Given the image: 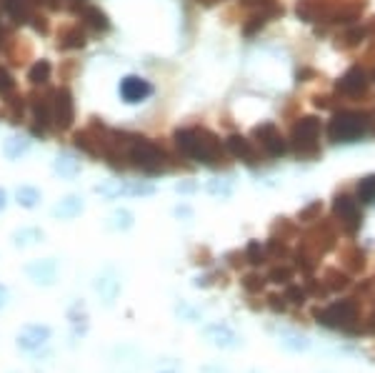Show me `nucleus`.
Listing matches in <instances>:
<instances>
[{"label": "nucleus", "instance_id": "1", "mask_svg": "<svg viewBox=\"0 0 375 373\" xmlns=\"http://www.w3.org/2000/svg\"><path fill=\"white\" fill-rule=\"evenodd\" d=\"M173 140L178 151L195 163L218 166L225 158V148L220 146V140L205 128H181V131H175Z\"/></svg>", "mask_w": 375, "mask_h": 373}, {"label": "nucleus", "instance_id": "2", "mask_svg": "<svg viewBox=\"0 0 375 373\" xmlns=\"http://www.w3.org/2000/svg\"><path fill=\"white\" fill-rule=\"evenodd\" d=\"M370 131V118L361 110H340L328 123V138L333 143H353Z\"/></svg>", "mask_w": 375, "mask_h": 373}, {"label": "nucleus", "instance_id": "3", "mask_svg": "<svg viewBox=\"0 0 375 373\" xmlns=\"http://www.w3.org/2000/svg\"><path fill=\"white\" fill-rule=\"evenodd\" d=\"M313 318H315L318 326L333 331H353L355 323H358V303L353 298H343V300H333L328 306L315 308L313 311Z\"/></svg>", "mask_w": 375, "mask_h": 373}, {"label": "nucleus", "instance_id": "4", "mask_svg": "<svg viewBox=\"0 0 375 373\" xmlns=\"http://www.w3.org/2000/svg\"><path fill=\"white\" fill-rule=\"evenodd\" d=\"M128 161L143 173H163L168 168V153L148 138H133L128 146Z\"/></svg>", "mask_w": 375, "mask_h": 373}, {"label": "nucleus", "instance_id": "5", "mask_svg": "<svg viewBox=\"0 0 375 373\" xmlns=\"http://www.w3.org/2000/svg\"><path fill=\"white\" fill-rule=\"evenodd\" d=\"M320 120L315 116H305L300 118L296 125H293V133H290V143L296 148V153L300 158H315L320 153Z\"/></svg>", "mask_w": 375, "mask_h": 373}, {"label": "nucleus", "instance_id": "6", "mask_svg": "<svg viewBox=\"0 0 375 373\" xmlns=\"http://www.w3.org/2000/svg\"><path fill=\"white\" fill-rule=\"evenodd\" d=\"M333 213H335V218L340 220V226L346 228L348 233L361 231L363 213H361V205H358V201H355L353 196H348V193H338L335 201H333Z\"/></svg>", "mask_w": 375, "mask_h": 373}, {"label": "nucleus", "instance_id": "7", "mask_svg": "<svg viewBox=\"0 0 375 373\" xmlns=\"http://www.w3.org/2000/svg\"><path fill=\"white\" fill-rule=\"evenodd\" d=\"M51 113H53V125L65 131L70 128L73 120H75V101H73V93L68 88H58L51 93Z\"/></svg>", "mask_w": 375, "mask_h": 373}, {"label": "nucleus", "instance_id": "8", "mask_svg": "<svg viewBox=\"0 0 375 373\" xmlns=\"http://www.w3.org/2000/svg\"><path fill=\"white\" fill-rule=\"evenodd\" d=\"M51 336H53L51 326H45V323H30V326H25V329L18 333V348L25 353H36L51 341Z\"/></svg>", "mask_w": 375, "mask_h": 373}, {"label": "nucleus", "instance_id": "9", "mask_svg": "<svg viewBox=\"0 0 375 373\" xmlns=\"http://www.w3.org/2000/svg\"><path fill=\"white\" fill-rule=\"evenodd\" d=\"M153 90H155L153 88V83L140 78V75H125L123 81H120V86H118L120 98H123L125 103H130V105L148 101V98L153 95Z\"/></svg>", "mask_w": 375, "mask_h": 373}, {"label": "nucleus", "instance_id": "10", "mask_svg": "<svg viewBox=\"0 0 375 373\" xmlns=\"http://www.w3.org/2000/svg\"><path fill=\"white\" fill-rule=\"evenodd\" d=\"M25 276L36 285H53L58 281V261L55 258H38L25 266Z\"/></svg>", "mask_w": 375, "mask_h": 373}, {"label": "nucleus", "instance_id": "11", "mask_svg": "<svg viewBox=\"0 0 375 373\" xmlns=\"http://www.w3.org/2000/svg\"><path fill=\"white\" fill-rule=\"evenodd\" d=\"M255 138L260 140V146L266 148V153L273 155V158H281V155L288 153V140L283 138L281 131H278L273 123L258 125V128H255Z\"/></svg>", "mask_w": 375, "mask_h": 373}, {"label": "nucleus", "instance_id": "12", "mask_svg": "<svg viewBox=\"0 0 375 373\" xmlns=\"http://www.w3.org/2000/svg\"><path fill=\"white\" fill-rule=\"evenodd\" d=\"M203 336H205V341H210V344L216 346V348H225V351L240 346V336L228 323H208V326L203 329Z\"/></svg>", "mask_w": 375, "mask_h": 373}, {"label": "nucleus", "instance_id": "13", "mask_svg": "<svg viewBox=\"0 0 375 373\" xmlns=\"http://www.w3.org/2000/svg\"><path fill=\"white\" fill-rule=\"evenodd\" d=\"M370 81H368V73L363 70V68H350L343 78L338 81V90L340 93L350 95V98H358V95H363L365 90H368Z\"/></svg>", "mask_w": 375, "mask_h": 373}, {"label": "nucleus", "instance_id": "14", "mask_svg": "<svg viewBox=\"0 0 375 373\" xmlns=\"http://www.w3.org/2000/svg\"><path fill=\"white\" fill-rule=\"evenodd\" d=\"M30 116H33V128L36 133H48V128L53 125V113H51V98H33L30 103Z\"/></svg>", "mask_w": 375, "mask_h": 373}, {"label": "nucleus", "instance_id": "15", "mask_svg": "<svg viewBox=\"0 0 375 373\" xmlns=\"http://www.w3.org/2000/svg\"><path fill=\"white\" fill-rule=\"evenodd\" d=\"M83 208H86L83 198L75 196V193H70V196H65L63 201H58V203H55V208H53V218L73 220V218H78L80 213H83Z\"/></svg>", "mask_w": 375, "mask_h": 373}, {"label": "nucleus", "instance_id": "16", "mask_svg": "<svg viewBox=\"0 0 375 373\" xmlns=\"http://www.w3.org/2000/svg\"><path fill=\"white\" fill-rule=\"evenodd\" d=\"M93 285H95V293L101 296V300L105 306H113V303H116L118 293H120V281H118L113 273H103V276H98Z\"/></svg>", "mask_w": 375, "mask_h": 373}, {"label": "nucleus", "instance_id": "17", "mask_svg": "<svg viewBox=\"0 0 375 373\" xmlns=\"http://www.w3.org/2000/svg\"><path fill=\"white\" fill-rule=\"evenodd\" d=\"M0 3H3V10H5L15 23H30L36 18L33 0H0Z\"/></svg>", "mask_w": 375, "mask_h": 373}, {"label": "nucleus", "instance_id": "18", "mask_svg": "<svg viewBox=\"0 0 375 373\" xmlns=\"http://www.w3.org/2000/svg\"><path fill=\"white\" fill-rule=\"evenodd\" d=\"M225 151H228L233 158H240V161H248V163H253V158H255L253 143L246 138V136H238V133L228 136V140H225Z\"/></svg>", "mask_w": 375, "mask_h": 373}, {"label": "nucleus", "instance_id": "19", "mask_svg": "<svg viewBox=\"0 0 375 373\" xmlns=\"http://www.w3.org/2000/svg\"><path fill=\"white\" fill-rule=\"evenodd\" d=\"M53 170H55V176L73 181L75 176H80V158H75L73 153H60L53 163Z\"/></svg>", "mask_w": 375, "mask_h": 373}, {"label": "nucleus", "instance_id": "20", "mask_svg": "<svg viewBox=\"0 0 375 373\" xmlns=\"http://www.w3.org/2000/svg\"><path fill=\"white\" fill-rule=\"evenodd\" d=\"M3 153H5L8 161H21L30 153V138L25 136H10L3 143Z\"/></svg>", "mask_w": 375, "mask_h": 373}, {"label": "nucleus", "instance_id": "21", "mask_svg": "<svg viewBox=\"0 0 375 373\" xmlns=\"http://www.w3.org/2000/svg\"><path fill=\"white\" fill-rule=\"evenodd\" d=\"M278 338H281V346L290 353H303L311 348V341L303 336V333H296V331H278Z\"/></svg>", "mask_w": 375, "mask_h": 373}, {"label": "nucleus", "instance_id": "22", "mask_svg": "<svg viewBox=\"0 0 375 373\" xmlns=\"http://www.w3.org/2000/svg\"><path fill=\"white\" fill-rule=\"evenodd\" d=\"M80 13H83V21H86L88 28L98 30V33H105V30H110L108 15L103 13L101 8H95V5H83V8H80Z\"/></svg>", "mask_w": 375, "mask_h": 373}, {"label": "nucleus", "instance_id": "23", "mask_svg": "<svg viewBox=\"0 0 375 373\" xmlns=\"http://www.w3.org/2000/svg\"><path fill=\"white\" fill-rule=\"evenodd\" d=\"M45 238V233L40 231V228H21V231H15L13 233V246L15 248H30V246H36V243H40Z\"/></svg>", "mask_w": 375, "mask_h": 373}, {"label": "nucleus", "instance_id": "24", "mask_svg": "<svg viewBox=\"0 0 375 373\" xmlns=\"http://www.w3.org/2000/svg\"><path fill=\"white\" fill-rule=\"evenodd\" d=\"M95 193L103 196L105 201H116L120 196H130V183H125V181H105V183L95 185Z\"/></svg>", "mask_w": 375, "mask_h": 373}, {"label": "nucleus", "instance_id": "25", "mask_svg": "<svg viewBox=\"0 0 375 373\" xmlns=\"http://www.w3.org/2000/svg\"><path fill=\"white\" fill-rule=\"evenodd\" d=\"M15 201H18V205L21 208H38L40 205V201H43V193L36 188V185H21V188L15 190Z\"/></svg>", "mask_w": 375, "mask_h": 373}, {"label": "nucleus", "instance_id": "26", "mask_svg": "<svg viewBox=\"0 0 375 373\" xmlns=\"http://www.w3.org/2000/svg\"><path fill=\"white\" fill-rule=\"evenodd\" d=\"M133 223H135V218H133V213H130L128 208H116L108 218V226L113 228V231H130Z\"/></svg>", "mask_w": 375, "mask_h": 373}, {"label": "nucleus", "instance_id": "27", "mask_svg": "<svg viewBox=\"0 0 375 373\" xmlns=\"http://www.w3.org/2000/svg\"><path fill=\"white\" fill-rule=\"evenodd\" d=\"M51 73H53V66H51V63H48V60H38L36 66H30L28 81L33 83V86H43V83L51 81Z\"/></svg>", "mask_w": 375, "mask_h": 373}, {"label": "nucleus", "instance_id": "28", "mask_svg": "<svg viewBox=\"0 0 375 373\" xmlns=\"http://www.w3.org/2000/svg\"><path fill=\"white\" fill-rule=\"evenodd\" d=\"M58 45L63 48V51H75V48H83V45H86V33H83L80 28L65 30L63 36H60Z\"/></svg>", "mask_w": 375, "mask_h": 373}, {"label": "nucleus", "instance_id": "29", "mask_svg": "<svg viewBox=\"0 0 375 373\" xmlns=\"http://www.w3.org/2000/svg\"><path fill=\"white\" fill-rule=\"evenodd\" d=\"M355 201H361V203L370 205L375 203V176H365L358 183V188H355Z\"/></svg>", "mask_w": 375, "mask_h": 373}, {"label": "nucleus", "instance_id": "30", "mask_svg": "<svg viewBox=\"0 0 375 373\" xmlns=\"http://www.w3.org/2000/svg\"><path fill=\"white\" fill-rule=\"evenodd\" d=\"M266 258H268V248L263 246L260 241H250L248 243V248H246V261L253 266H260V263H266Z\"/></svg>", "mask_w": 375, "mask_h": 373}, {"label": "nucleus", "instance_id": "31", "mask_svg": "<svg viewBox=\"0 0 375 373\" xmlns=\"http://www.w3.org/2000/svg\"><path fill=\"white\" fill-rule=\"evenodd\" d=\"M348 285H350V279H348L346 273L331 271L328 276H325L323 288H325V291H343V288H348Z\"/></svg>", "mask_w": 375, "mask_h": 373}, {"label": "nucleus", "instance_id": "32", "mask_svg": "<svg viewBox=\"0 0 375 373\" xmlns=\"http://www.w3.org/2000/svg\"><path fill=\"white\" fill-rule=\"evenodd\" d=\"M208 193L210 196H220V198H228L233 193V183L231 178H213L208 183Z\"/></svg>", "mask_w": 375, "mask_h": 373}, {"label": "nucleus", "instance_id": "33", "mask_svg": "<svg viewBox=\"0 0 375 373\" xmlns=\"http://www.w3.org/2000/svg\"><path fill=\"white\" fill-rule=\"evenodd\" d=\"M70 323H73V333L75 336H83L88 331V316H86V311H80V308H73L70 313Z\"/></svg>", "mask_w": 375, "mask_h": 373}, {"label": "nucleus", "instance_id": "34", "mask_svg": "<svg viewBox=\"0 0 375 373\" xmlns=\"http://www.w3.org/2000/svg\"><path fill=\"white\" fill-rule=\"evenodd\" d=\"M283 296H285V300H290V303L303 306L305 298H308V291H305V288H300V285H288V291L283 293Z\"/></svg>", "mask_w": 375, "mask_h": 373}, {"label": "nucleus", "instance_id": "35", "mask_svg": "<svg viewBox=\"0 0 375 373\" xmlns=\"http://www.w3.org/2000/svg\"><path fill=\"white\" fill-rule=\"evenodd\" d=\"M293 279V271H290V268H285V266H278V268H273V271L268 273V281H270V283H288V281Z\"/></svg>", "mask_w": 375, "mask_h": 373}, {"label": "nucleus", "instance_id": "36", "mask_svg": "<svg viewBox=\"0 0 375 373\" xmlns=\"http://www.w3.org/2000/svg\"><path fill=\"white\" fill-rule=\"evenodd\" d=\"M268 18H270V15H268V13L253 15V18H250V23H248L246 28H243V33H246V36H253V33H255V30H260V28H263V25H266V23H268Z\"/></svg>", "mask_w": 375, "mask_h": 373}, {"label": "nucleus", "instance_id": "37", "mask_svg": "<svg viewBox=\"0 0 375 373\" xmlns=\"http://www.w3.org/2000/svg\"><path fill=\"white\" fill-rule=\"evenodd\" d=\"M15 88V81H13V75L8 73L5 68H0V95H5V93H13Z\"/></svg>", "mask_w": 375, "mask_h": 373}, {"label": "nucleus", "instance_id": "38", "mask_svg": "<svg viewBox=\"0 0 375 373\" xmlns=\"http://www.w3.org/2000/svg\"><path fill=\"white\" fill-rule=\"evenodd\" d=\"M365 38V30L363 28H353V30H348L346 36H343V43L346 45H358Z\"/></svg>", "mask_w": 375, "mask_h": 373}, {"label": "nucleus", "instance_id": "39", "mask_svg": "<svg viewBox=\"0 0 375 373\" xmlns=\"http://www.w3.org/2000/svg\"><path fill=\"white\" fill-rule=\"evenodd\" d=\"M263 283H266V281L258 279V276H246V281H243V288H246L248 293H258L260 288H263Z\"/></svg>", "mask_w": 375, "mask_h": 373}, {"label": "nucleus", "instance_id": "40", "mask_svg": "<svg viewBox=\"0 0 375 373\" xmlns=\"http://www.w3.org/2000/svg\"><path fill=\"white\" fill-rule=\"evenodd\" d=\"M153 190L151 183H130V196H151Z\"/></svg>", "mask_w": 375, "mask_h": 373}, {"label": "nucleus", "instance_id": "41", "mask_svg": "<svg viewBox=\"0 0 375 373\" xmlns=\"http://www.w3.org/2000/svg\"><path fill=\"white\" fill-rule=\"evenodd\" d=\"M178 316H183V318H185V321H198V311H195V308H190V306H185V303H181V306H178Z\"/></svg>", "mask_w": 375, "mask_h": 373}, {"label": "nucleus", "instance_id": "42", "mask_svg": "<svg viewBox=\"0 0 375 373\" xmlns=\"http://www.w3.org/2000/svg\"><path fill=\"white\" fill-rule=\"evenodd\" d=\"M268 306L273 308V311H285V308H288V300H285V296H270V298H268Z\"/></svg>", "mask_w": 375, "mask_h": 373}, {"label": "nucleus", "instance_id": "43", "mask_svg": "<svg viewBox=\"0 0 375 373\" xmlns=\"http://www.w3.org/2000/svg\"><path fill=\"white\" fill-rule=\"evenodd\" d=\"M318 211H320V203H313V205H308V208H305V211L300 213V218H303V220L313 218V216H315Z\"/></svg>", "mask_w": 375, "mask_h": 373}, {"label": "nucleus", "instance_id": "44", "mask_svg": "<svg viewBox=\"0 0 375 373\" xmlns=\"http://www.w3.org/2000/svg\"><path fill=\"white\" fill-rule=\"evenodd\" d=\"M175 216H178V218H190L193 213H190V208H188V205H178V208H175Z\"/></svg>", "mask_w": 375, "mask_h": 373}, {"label": "nucleus", "instance_id": "45", "mask_svg": "<svg viewBox=\"0 0 375 373\" xmlns=\"http://www.w3.org/2000/svg\"><path fill=\"white\" fill-rule=\"evenodd\" d=\"M175 190H178V193H193L195 183H178V185H175Z\"/></svg>", "mask_w": 375, "mask_h": 373}, {"label": "nucleus", "instance_id": "46", "mask_svg": "<svg viewBox=\"0 0 375 373\" xmlns=\"http://www.w3.org/2000/svg\"><path fill=\"white\" fill-rule=\"evenodd\" d=\"M5 303H8V288L3 283H0V311L5 308Z\"/></svg>", "mask_w": 375, "mask_h": 373}, {"label": "nucleus", "instance_id": "47", "mask_svg": "<svg viewBox=\"0 0 375 373\" xmlns=\"http://www.w3.org/2000/svg\"><path fill=\"white\" fill-rule=\"evenodd\" d=\"M8 208V190L5 188H0V213Z\"/></svg>", "mask_w": 375, "mask_h": 373}, {"label": "nucleus", "instance_id": "48", "mask_svg": "<svg viewBox=\"0 0 375 373\" xmlns=\"http://www.w3.org/2000/svg\"><path fill=\"white\" fill-rule=\"evenodd\" d=\"M203 5H213V3H220V0H201Z\"/></svg>", "mask_w": 375, "mask_h": 373}, {"label": "nucleus", "instance_id": "49", "mask_svg": "<svg viewBox=\"0 0 375 373\" xmlns=\"http://www.w3.org/2000/svg\"><path fill=\"white\" fill-rule=\"evenodd\" d=\"M0 45H3V28H0Z\"/></svg>", "mask_w": 375, "mask_h": 373}, {"label": "nucleus", "instance_id": "50", "mask_svg": "<svg viewBox=\"0 0 375 373\" xmlns=\"http://www.w3.org/2000/svg\"><path fill=\"white\" fill-rule=\"evenodd\" d=\"M160 373H175V371H160Z\"/></svg>", "mask_w": 375, "mask_h": 373}, {"label": "nucleus", "instance_id": "51", "mask_svg": "<svg viewBox=\"0 0 375 373\" xmlns=\"http://www.w3.org/2000/svg\"><path fill=\"white\" fill-rule=\"evenodd\" d=\"M373 81H375V73H373Z\"/></svg>", "mask_w": 375, "mask_h": 373}]
</instances>
